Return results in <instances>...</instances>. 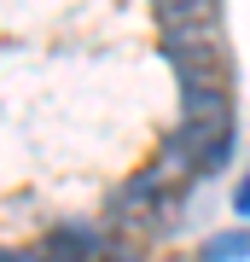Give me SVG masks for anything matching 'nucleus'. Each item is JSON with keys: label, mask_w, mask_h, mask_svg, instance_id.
I'll return each instance as SVG.
<instances>
[{"label": "nucleus", "mask_w": 250, "mask_h": 262, "mask_svg": "<svg viewBox=\"0 0 250 262\" xmlns=\"http://www.w3.org/2000/svg\"><path fill=\"white\" fill-rule=\"evenodd\" d=\"M105 245H111V239H99L93 227L76 222V227H53V233L41 239V251L53 256V262H99V256H105Z\"/></svg>", "instance_id": "f03ea898"}, {"label": "nucleus", "mask_w": 250, "mask_h": 262, "mask_svg": "<svg viewBox=\"0 0 250 262\" xmlns=\"http://www.w3.org/2000/svg\"><path fill=\"white\" fill-rule=\"evenodd\" d=\"M250 256V227H233V233H215L204 251H198V262H244Z\"/></svg>", "instance_id": "7ed1b4c3"}, {"label": "nucleus", "mask_w": 250, "mask_h": 262, "mask_svg": "<svg viewBox=\"0 0 250 262\" xmlns=\"http://www.w3.org/2000/svg\"><path fill=\"white\" fill-rule=\"evenodd\" d=\"M163 58L175 64L180 94L192 88H233V58L221 47V24H157Z\"/></svg>", "instance_id": "f257e3e1"}, {"label": "nucleus", "mask_w": 250, "mask_h": 262, "mask_svg": "<svg viewBox=\"0 0 250 262\" xmlns=\"http://www.w3.org/2000/svg\"><path fill=\"white\" fill-rule=\"evenodd\" d=\"M180 6H192V0H151V12H157V24L169 18V12H180Z\"/></svg>", "instance_id": "39448f33"}, {"label": "nucleus", "mask_w": 250, "mask_h": 262, "mask_svg": "<svg viewBox=\"0 0 250 262\" xmlns=\"http://www.w3.org/2000/svg\"><path fill=\"white\" fill-rule=\"evenodd\" d=\"M233 215L250 222V181H239V192H233Z\"/></svg>", "instance_id": "20e7f679"}]
</instances>
